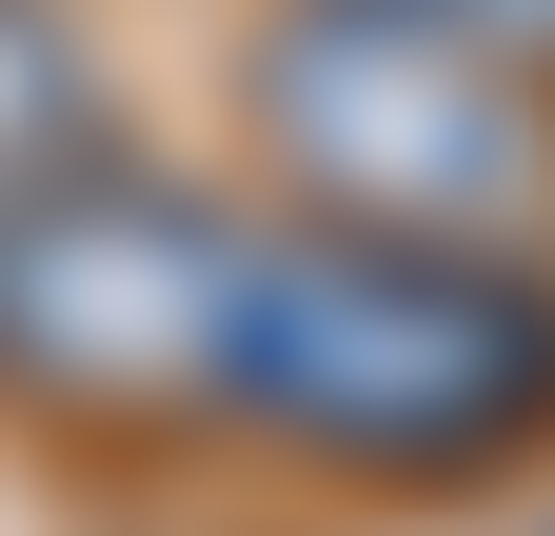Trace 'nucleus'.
Wrapping results in <instances>:
<instances>
[{
    "label": "nucleus",
    "mask_w": 555,
    "mask_h": 536,
    "mask_svg": "<svg viewBox=\"0 0 555 536\" xmlns=\"http://www.w3.org/2000/svg\"><path fill=\"white\" fill-rule=\"evenodd\" d=\"M219 418L337 457V477H476V457L555 437V279L535 258H437V239L278 219L258 279H238Z\"/></svg>",
    "instance_id": "nucleus-1"
},
{
    "label": "nucleus",
    "mask_w": 555,
    "mask_h": 536,
    "mask_svg": "<svg viewBox=\"0 0 555 536\" xmlns=\"http://www.w3.org/2000/svg\"><path fill=\"white\" fill-rule=\"evenodd\" d=\"M238 100H258V140L298 159V199L337 239L516 258L555 219V80H516L496 40H456L437 0H278Z\"/></svg>",
    "instance_id": "nucleus-2"
},
{
    "label": "nucleus",
    "mask_w": 555,
    "mask_h": 536,
    "mask_svg": "<svg viewBox=\"0 0 555 536\" xmlns=\"http://www.w3.org/2000/svg\"><path fill=\"white\" fill-rule=\"evenodd\" d=\"M238 279H258V219H219L198 179L80 159L40 199H0V397H40V418H219Z\"/></svg>",
    "instance_id": "nucleus-3"
},
{
    "label": "nucleus",
    "mask_w": 555,
    "mask_h": 536,
    "mask_svg": "<svg viewBox=\"0 0 555 536\" xmlns=\"http://www.w3.org/2000/svg\"><path fill=\"white\" fill-rule=\"evenodd\" d=\"M80 159H119L80 21H60V0H0V199H40V179H80Z\"/></svg>",
    "instance_id": "nucleus-4"
},
{
    "label": "nucleus",
    "mask_w": 555,
    "mask_h": 536,
    "mask_svg": "<svg viewBox=\"0 0 555 536\" xmlns=\"http://www.w3.org/2000/svg\"><path fill=\"white\" fill-rule=\"evenodd\" d=\"M437 21H456V40H496L516 80H555V0H437Z\"/></svg>",
    "instance_id": "nucleus-5"
}]
</instances>
